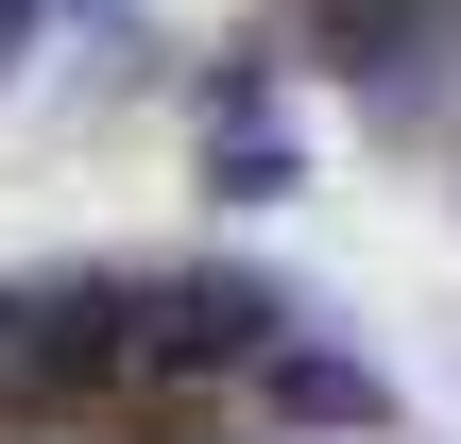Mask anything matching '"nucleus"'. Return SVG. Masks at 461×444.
Returning a JSON list of instances; mask_svg holds the SVG:
<instances>
[{"label": "nucleus", "instance_id": "nucleus-1", "mask_svg": "<svg viewBox=\"0 0 461 444\" xmlns=\"http://www.w3.org/2000/svg\"><path fill=\"white\" fill-rule=\"evenodd\" d=\"M0 444H393L376 394L240 291H0Z\"/></svg>", "mask_w": 461, "mask_h": 444}, {"label": "nucleus", "instance_id": "nucleus-2", "mask_svg": "<svg viewBox=\"0 0 461 444\" xmlns=\"http://www.w3.org/2000/svg\"><path fill=\"white\" fill-rule=\"evenodd\" d=\"M325 34V68L393 120V154L461 205V0H291Z\"/></svg>", "mask_w": 461, "mask_h": 444}, {"label": "nucleus", "instance_id": "nucleus-3", "mask_svg": "<svg viewBox=\"0 0 461 444\" xmlns=\"http://www.w3.org/2000/svg\"><path fill=\"white\" fill-rule=\"evenodd\" d=\"M0 17H17V0H0Z\"/></svg>", "mask_w": 461, "mask_h": 444}]
</instances>
